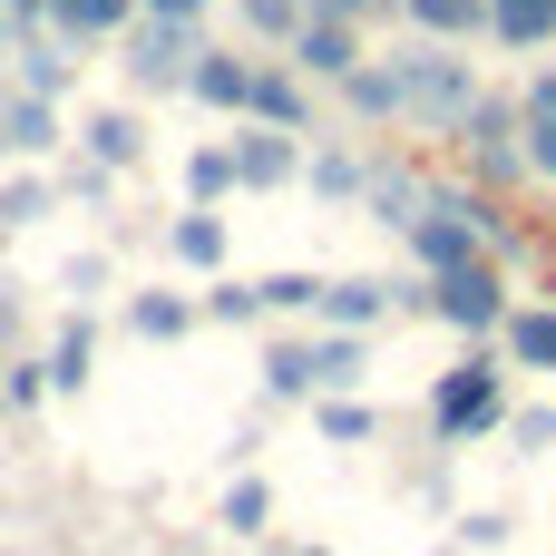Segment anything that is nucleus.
<instances>
[{
  "label": "nucleus",
  "mask_w": 556,
  "mask_h": 556,
  "mask_svg": "<svg viewBox=\"0 0 556 556\" xmlns=\"http://www.w3.org/2000/svg\"><path fill=\"white\" fill-rule=\"evenodd\" d=\"M244 117L254 127H313V108H303V68L293 59H254V88H244Z\"/></svg>",
  "instance_id": "9"
},
{
  "label": "nucleus",
  "mask_w": 556,
  "mask_h": 556,
  "mask_svg": "<svg viewBox=\"0 0 556 556\" xmlns=\"http://www.w3.org/2000/svg\"><path fill=\"white\" fill-rule=\"evenodd\" d=\"M78 147H88V166H108V176H127V166L147 156V127H137L127 108H98V117L78 127Z\"/></svg>",
  "instance_id": "15"
},
{
  "label": "nucleus",
  "mask_w": 556,
  "mask_h": 556,
  "mask_svg": "<svg viewBox=\"0 0 556 556\" xmlns=\"http://www.w3.org/2000/svg\"><path fill=\"white\" fill-rule=\"evenodd\" d=\"M293 176H303V147H293V127H244V137H235V186L274 195V186H293Z\"/></svg>",
  "instance_id": "10"
},
{
  "label": "nucleus",
  "mask_w": 556,
  "mask_h": 556,
  "mask_svg": "<svg viewBox=\"0 0 556 556\" xmlns=\"http://www.w3.org/2000/svg\"><path fill=\"white\" fill-rule=\"evenodd\" d=\"M10 59H20V88H39V98H59V88L78 78V59H68V39H59V29H20V49H10Z\"/></svg>",
  "instance_id": "16"
},
{
  "label": "nucleus",
  "mask_w": 556,
  "mask_h": 556,
  "mask_svg": "<svg viewBox=\"0 0 556 556\" xmlns=\"http://www.w3.org/2000/svg\"><path fill=\"white\" fill-rule=\"evenodd\" d=\"M205 323H264V283H215L205 293Z\"/></svg>",
  "instance_id": "31"
},
{
  "label": "nucleus",
  "mask_w": 556,
  "mask_h": 556,
  "mask_svg": "<svg viewBox=\"0 0 556 556\" xmlns=\"http://www.w3.org/2000/svg\"><path fill=\"white\" fill-rule=\"evenodd\" d=\"M186 195H195V205L235 195V137H205V147L186 156Z\"/></svg>",
  "instance_id": "26"
},
{
  "label": "nucleus",
  "mask_w": 556,
  "mask_h": 556,
  "mask_svg": "<svg viewBox=\"0 0 556 556\" xmlns=\"http://www.w3.org/2000/svg\"><path fill=\"white\" fill-rule=\"evenodd\" d=\"M342 98H352V117H401V68L391 59H362L342 78Z\"/></svg>",
  "instance_id": "24"
},
{
  "label": "nucleus",
  "mask_w": 556,
  "mask_h": 556,
  "mask_svg": "<svg viewBox=\"0 0 556 556\" xmlns=\"http://www.w3.org/2000/svg\"><path fill=\"white\" fill-rule=\"evenodd\" d=\"M323 303V274H264V313H313Z\"/></svg>",
  "instance_id": "30"
},
{
  "label": "nucleus",
  "mask_w": 556,
  "mask_h": 556,
  "mask_svg": "<svg viewBox=\"0 0 556 556\" xmlns=\"http://www.w3.org/2000/svg\"><path fill=\"white\" fill-rule=\"evenodd\" d=\"M391 68H401V117H420V127L459 137V117L479 108V88H469V59H450V39H420V49H401Z\"/></svg>",
  "instance_id": "1"
},
{
  "label": "nucleus",
  "mask_w": 556,
  "mask_h": 556,
  "mask_svg": "<svg viewBox=\"0 0 556 556\" xmlns=\"http://www.w3.org/2000/svg\"><path fill=\"white\" fill-rule=\"evenodd\" d=\"M303 176H313L323 195H362V156H342V147H323V156H313Z\"/></svg>",
  "instance_id": "32"
},
{
  "label": "nucleus",
  "mask_w": 556,
  "mask_h": 556,
  "mask_svg": "<svg viewBox=\"0 0 556 556\" xmlns=\"http://www.w3.org/2000/svg\"><path fill=\"white\" fill-rule=\"evenodd\" d=\"M401 235H410V254H420V274H440V264H469V254H489V244H479V225L440 205V186H430V205H420V215H410Z\"/></svg>",
  "instance_id": "7"
},
{
  "label": "nucleus",
  "mask_w": 556,
  "mask_h": 556,
  "mask_svg": "<svg viewBox=\"0 0 556 556\" xmlns=\"http://www.w3.org/2000/svg\"><path fill=\"white\" fill-rule=\"evenodd\" d=\"M166 244H176V264L215 274V264H225V215H215V205H186V215L166 225Z\"/></svg>",
  "instance_id": "20"
},
{
  "label": "nucleus",
  "mask_w": 556,
  "mask_h": 556,
  "mask_svg": "<svg viewBox=\"0 0 556 556\" xmlns=\"http://www.w3.org/2000/svg\"><path fill=\"white\" fill-rule=\"evenodd\" d=\"M362 205H381V225H410L430 205V186H410L401 166H362Z\"/></svg>",
  "instance_id": "25"
},
{
  "label": "nucleus",
  "mask_w": 556,
  "mask_h": 556,
  "mask_svg": "<svg viewBox=\"0 0 556 556\" xmlns=\"http://www.w3.org/2000/svg\"><path fill=\"white\" fill-rule=\"evenodd\" d=\"M117 49H127V78H137V88H186L205 29H195V20H147V10H137V20L117 29Z\"/></svg>",
  "instance_id": "5"
},
{
  "label": "nucleus",
  "mask_w": 556,
  "mask_h": 556,
  "mask_svg": "<svg viewBox=\"0 0 556 556\" xmlns=\"http://www.w3.org/2000/svg\"><path fill=\"white\" fill-rule=\"evenodd\" d=\"M362 381V332H313V342H274L264 352V391L274 401H313V391H352Z\"/></svg>",
  "instance_id": "2"
},
{
  "label": "nucleus",
  "mask_w": 556,
  "mask_h": 556,
  "mask_svg": "<svg viewBox=\"0 0 556 556\" xmlns=\"http://www.w3.org/2000/svg\"><path fill=\"white\" fill-rule=\"evenodd\" d=\"M127 20H137V0H49L39 29H59L68 49H98V39H117Z\"/></svg>",
  "instance_id": "12"
},
{
  "label": "nucleus",
  "mask_w": 556,
  "mask_h": 556,
  "mask_svg": "<svg viewBox=\"0 0 556 556\" xmlns=\"http://www.w3.org/2000/svg\"><path fill=\"white\" fill-rule=\"evenodd\" d=\"M303 10H323V20H362V29H371V20L401 10V0H303Z\"/></svg>",
  "instance_id": "35"
},
{
  "label": "nucleus",
  "mask_w": 556,
  "mask_h": 556,
  "mask_svg": "<svg viewBox=\"0 0 556 556\" xmlns=\"http://www.w3.org/2000/svg\"><path fill=\"white\" fill-rule=\"evenodd\" d=\"M508 440H518V459H538V450L556 440V410H518V420H508Z\"/></svg>",
  "instance_id": "34"
},
{
  "label": "nucleus",
  "mask_w": 556,
  "mask_h": 556,
  "mask_svg": "<svg viewBox=\"0 0 556 556\" xmlns=\"http://www.w3.org/2000/svg\"><path fill=\"white\" fill-rule=\"evenodd\" d=\"M420 39H489V0H401Z\"/></svg>",
  "instance_id": "18"
},
{
  "label": "nucleus",
  "mask_w": 556,
  "mask_h": 556,
  "mask_svg": "<svg viewBox=\"0 0 556 556\" xmlns=\"http://www.w3.org/2000/svg\"><path fill=\"white\" fill-rule=\"evenodd\" d=\"M39 391H49V362H10V381H0V401H10V410H29Z\"/></svg>",
  "instance_id": "33"
},
{
  "label": "nucleus",
  "mask_w": 556,
  "mask_h": 556,
  "mask_svg": "<svg viewBox=\"0 0 556 556\" xmlns=\"http://www.w3.org/2000/svg\"><path fill=\"white\" fill-rule=\"evenodd\" d=\"M313 430H323V440H342V450H371V440H381V410H371V401H352V391H323Z\"/></svg>",
  "instance_id": "23"
},
{
  "label": "nucleus",
  "mask_w": 556,
  "mask_h": 556,
  "mask_svg": "<svg viewBox=\"0 0 556 556\" xmlns=\"http://www.w3.org/2000/svg\"><path fill=\"white\" fill-rule=\"evenodd\" d=\"M498 342H508V362H518V371H556V303H508Z\"/></svg>",
  "instance_id": "14"
},
{
  "label": "nucleus",
  "mask_w": 556,
  "mask_h": 556,
  "mask_svg": "<svg viewBox=\"0 0 556 556\" xmlns=\"http://www.w3.org/2000/svg\"><path fill=\"white\" fill-rule=\"evenodd\" d=\"M489 39H498V49H547L556 39V0H489Z\"/></svg>",
  "instance_id": "19"
},
{
  "label": "nucleus",
  "mask_w": 556,
  "mask_h": 556,
  "mask_svg": "<svg viewBox=\"0 0 556 556\" xmlns=\"http://www.w3.org/2000/svg\"><path fill=\"white\" fill-rule=\"evenodd\" d=\"M235 20H244L264 49H283V39L303 29V0H235Z\"/></svg>",
  "instance_id": "29"
},
{
  "label": "nucleus",
  "mask_w": 556,
  "mask_h": 556,
  "mask_svg": "<svg viewBox=\"0 0 556 556\" xmlns=\"http://www.w3.org/2000/svg\"><path fill=\"white\" fill-rule=\"evenodd\" d=\"M0 166H10V137H0Z\"/></svg>",
  "instance_id": "39"
},
{
  "label": "nucleus",
  "mask_w": 556,
  "mask_h": 556,
  "mask_svg": "<svg viewBox=\"0 0 556 556\" xmlns=\"http://www.w3.org/2000/svg\"><path fill=\"white\" fill-rule=\"evenodd\" d=\"M0 137H10V156H49V147H59V98L10 88V98H0Z\"/></svg>",
  "instance_id": "11"
},
{
  "label": "nucleus",
  "mask_w": 556,
  "mask_h": 556,
  "mask_svg": "<svg viewBox=\"0 0 556 556\" xmlns=\"http://www.w3.org/2000/svg\"><path fill=\"white\" fill-rule=\"evenodd\" d=\"M283 59H293L303 78H332V88H342V78L362 68V20H323V10H303V29L283 39Z\"/></svg>",
  "instance_id": "6"
},
{
  "label": "nucleus",
  "mask_w": 556,
  "mask_h": 556,
  "mask_svg": "<svg viewBox=\"0 0 556 556\" xmlns=\"http://www.w3.org/2000/svg\"><path fill=\"white\" fill-rule=\"evenodd\" d=\"M10 49H20V20H10V10H0V59H10Z\"/></svg>",
  "instance_id": "38"
},
{
  "label": "nucleus",
  "mask_w": 556,
  "mask_h": 556,
  "mask_svg": "<svg viewBox=\"0 0 556 556\" xmlns=\"http://www.w3.org/2000/svg\"><path fill=\"white\" fill-rule=\"evenodd\" d=\"M137 10H147V20H195V29H205V10H215V0H137Z\"/></svg>",
  "instance_id": "36"
},
{
  "label": "nucleus",
  "mask_w": 556,
  "mask_h": 556,
  "mask_svg": "<svg viewBox=\"0 0 556 556\" xmlns=\"http://www.w3.org/2000/svg\"><path fill=\"white\" fill-rule=\"evenodd\" d=\"M127 332L137 342H186L195 332V303L186 293H127Z\"/></svg>",
  "instance_id": "21"
},
{
  "label": "nucleus",
  "mask_w": 556,
  "mask_h": 556,
  "mask_svg": "<svg viewBox=\"0 0 556 556\" xmlns=\"http://www.w3.org/2000/svg\"><path fill=\"white\" fill-rule=\"evenodd\" d=\"M215 518H225V528H235V538H264V518H274V489H264V479H235V489H225V508H215Z\"/></svg>",
  "instance_id": "27"
},
{
  "label": "nucleus",
  "mask_w": 556,
  "mask_h": 556,
  "mask_svg": "<svg viewBox=\"0 0 556 556\" xmlns=\"http://www.w3.org/2000/svg\"><path fill=\"white\" fill-rule=\"evenodd\" d=\"M49 205H59V186H49V176H10V186H0V225H10V235H20V225H39Z\"/></svg>",
  "instance_id": "28"
},
{
  "label": "nucleus",
  "mask_w": 556,
  "mask_h": 556,
  "mask_svg": "<svg viewBox=\"0 0 556 556\" xmlns=\"http://www.w3.org/2000/svg\"><path fill=\"white\" fill-rule=\"evenodd\" d=\"M313 313H323L332 332H371V323L391 313V283H371V274H362V283H323V303H313Z\"/></svg>",
  "instance_id": "17"
},
{
  "label": "nucleus",
  "mask_w": 556,
  "mask_h": 556,
  "mask_svg": "<svg viewBox=\"0 0 556 556\" xmlns=\"http://www.w3.org/2000/svg\"><path fill=\"white\" fill-rule=\"evenodd\" d=\"M420 313H440L450 332H498L508 323V283H498V264L489 254H469V264H440V274H420V293H410Z\"/></svg>",
  "instance_id": "3"
},
{
  "label": "nucleus",
  "mask_w": 556,
  "mask_h": 556,
  "mask_svg": "<svg viewBox=\"0 0 556 556\" xmlns=\"http://www.w3.org/2000/svg\"><path fill=\"white\" fill-rule=\"evenodd\" d=\"M518 147H528V176H556V68H538L518 98Z\"/></svg>",
  "instance_id": "13"
},
{
  "label": "nucleus",
  "mask_w": 556,
  "mask_h": 556,
  "mask_svg": "<svg viewBox=\"0 0 556 556\" xmlns=\"http://www.w3.org/2000/svg\"><path fill=\"white\" fill-rule=\"evenodd\" d=\"M88 362H98V323H88V313H68V323H59V342H49V391H88Z\"/></svg>",
  "instance_id": "22"
},
{
  "label": "nucleus",
  "mask_w": 556,
  "mask_h": 556,
  "mask_svg": "<svg viewBox=\"0 0 556 556\" xmlns=\"http://www.w3.org/2000/svg\"><path fill=\"white\" fill-rule=\"evenodd\" d=\"M498 420H508V362H489V352L450 362L440 391H430V430H440V440H479V430H498Z\"/></svg>",
  "instance_id": "4"
},
{
  "label": "nucleus",
  "mask_w": 556,
  "mask_h": 556,
  "mask_svg": "<svg viewBox=\"0 0 556 556\" xmlns=\"http://www.w3.org/2000/svg\"><path fill=\"white\" fill-rule=\"evenodd\" d=\"M244 88H254V59L244 49H195V68H186V98L195 108H215V117H244Z\"/></svg>",
  "instance_id": "8"
},
{
  "label": "nucleus",
  "mask_w": 556,
  "mask_h": 556,
  "mask_svg": "<svg viewBox=\"0 0 556 556\" xmlns=\"http://www.w3.org/2000/svg\"><path fill=\"white\" fill-rule=\"evenodd\" d=\"M0 10H10L20 29H39V20H49V0H0Z\"/></svg>",
  "instance_id": "37"
}]
</instances>
